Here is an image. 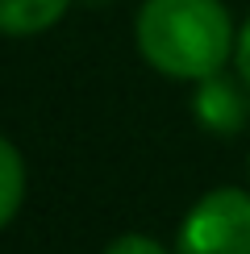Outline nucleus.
<instances>
[{
  "label": "nucleus",
  "instance_id": "nucleus-1",
  "mask_svg": "<svg viewBox=\"0 0 250 254\" xmlns=\"http://www.w3.org/2000/svg\"><path fill=\"white\" fill-rule=\"evenodd\" d=\"M133 34L154 71L196 83L217 75L238 46L221 0H146Z\"/></svg>",
  "mask_w": 250,
  "mask_h": 254
},
{
  "label": "nucleus",
  "instance_id": "nucleus-2",
  "mask_svg": "<svg viewBox=\"0 0 250 254\" xmlns=\"http://www.w3.org/2000/svg\"><path fill=\"white\" fill-rule=\"evenodd\" d=\"M175 254H250V192L213 188L184 217Z\"/></svg>",
  "mask_w": 250,
  "mask_h": 254
},
{
  "label": "nucleus",
  "instance_id": "nucleus-3",
  "mask_svg": "<svg viewBox=\"0 0 250 254\" xmlns=\"http://www.w3.org/2000/svg\"><path fill=\"white\" fill-rule=\"evenodd\" d=\"M242 83L221 75V71L200 79L192 109H196V121H200L208 133H238L242 129V121H246V92H242Z\"/></svg>",
  "mask_w": 250,
  "mask_h": 254
},
{
  "label": "nucleus",
  "instance_id": "nucleus-4",
  "mask_svg": "<svg viewBox=\"0 0 250 254\" xmlns=\"http://www.w3.org/2000/svg\"><path fill=\"white\" fill-rule=\"evenodd\" d=\"M71 0H0V34L8 38H29L62 21Z\"/></svg>",
  "mask_w": 250,
  "mask_h": 254
},
{
  "label": "nucleus",
  "instance_id": "nucleus-5",
  "mask_svg": "<svg viewBox=\"0 0 250 254\" xmlns=\"http://www.w3.org/2000/svg\"><path fill=\"white\" fill-rule=\"evenodd\" d=\"M21 200H25V163H21L17 146L0 137V229L17 217Z\"/></svg>",
  "mask_w": 250,
  "mask_h": 254
},
{
  "label": "nucleus",
  "instance_id": "nucleus-6",
  "mask_svg": "<svg viewBox=\"0 0 250 254\" xmlns=\"http://www.w3.org/2000/svg\"><path fill=\"white\" fill-rule=\"evenodd\" d=\"M104 254H167L154 238H142V234H125L117 242H109V250Z\"/></svg>",
  "mask_w": 250,
  "mask_h": 254
},
{
  "label": "nucleus",
  "instance_id": "nucleus-7",
  "mask_svg": "<svg viewBox=\"0 0 250 254\" xmlns=\"http://www.w3.org/2000/svg\"><path fill=\"white\" fill-rule=\"evenodd\" d=\"M234 59H238V75L250 83V21L242 25V34H238V46H234Z\"/></svg>",
  "mask_w": 250,
  "mask_h": 254
},
{
  "label": "nucleus",
  "instance_id": "nucleus-8",
  "mask_svg": "<svg viewBox=\"0 0 250 254\" xmlns=\"http://www.w3.org/2000/svg\"><path fill=\"white\" fill-rule=\"evenodd\" d=\"M92 4H104V0H92Z\"/></svg>",
  "mask_w": 250,
  "mask_h": 254
}]
</instances>
